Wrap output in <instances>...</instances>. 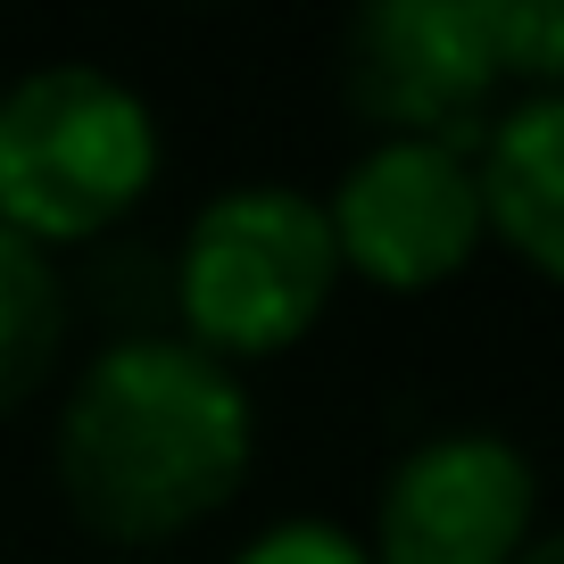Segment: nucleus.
<instances>
[{
    "instance_id": "obj_11",
    "label": "nucleus",
    "mask_w": 564,
    "mask_h": 564,
    "mask_svg": "<svg viewBox=\"0 0 564 564\" xmlns=\"http://www.w3.org/2000/svg\"><path fill=\"white\" fill-rule=\"evenodd\" d=\"M514 564H564V547H556V540H547V531H540V540H531V547H523V556H514Z\"/></svg>"
},
{
    "instance_id": "obj_9",
    "label": "nucleus",
    "mask_w": 564,
    "mask_h": 564,
    "mask_svg": "<svg viewBox=\"0 0 564 564\" xmlns=\"http://www.w3.org/2000/svg\"><path fill=\"white\" fill-rule=\"evenodd\" d=\"M498 58H507V84L556 91V75H564V9L556 0H498Z\"/></svg>"
},
{
    "instance_id": "obj_8",
    "label": "nucleus",
    "mask_w": 564,
    "mask_h": 564,
    "mask_svg": "<svg viewBox=\"0 0 564 564\" xmlns=\"http://www.w3.org/2000/svg\"><path fill=\"white\" fill-rule=\"evenodd\" d=\"M58 340H67V282L51 249L0 225V415H18L42 390V373L58 366Z\"/></svg>"
},
{
    "instance_id": "obj_6",
    "label": "nucleus",
    "mask_w": 564,
    "mask_h": 564,
    "mask_svg": "<svg viewBox=\"0 0 564 564\" xmlns=\"http://www.w3.org/2000/svg\"><path fill=\"white\" fill-rule=\"evenodd\" d=\"M540 540V474L498 432L406 448L373 507V564H514Z\"/></svg>"
},
{
    "instance_id": "obj_2",
    "label": "nucleus",
    "mask_w": 564,
    "mask_h": 564,
    "mask_svg": "<svg viewBox=\"0 0 564 564\" xmlns=\"http://www.w3.org/2000/svg\"><path fill=\"white\" fill-rule=\"evenodd\" d=\"M159 183V117L100 67H34L0 91V225L34 249L100 241Z\"/></svg>"
},
{
    "instance_id": "obj_3",
    "label": "nucleus",
    "mask_w": 564,
    "mask_h": 564,
    "mask_svg": "<svg viewBox=\"0 0 564 564\" xmlns=\"http://www.w3.org/2000/svg\"><path fill=\"white\" fill-rule=\"evenodd\" d=\"M333 282L340 258L324 199L291 192V183H232L192 216L175 249V316L183 340L208 349L216 366L274 357L316 333Z\"/></svg>"
},
{
    "instance_id": "obj_10",
    "label": "nucleus",
    "mask_w": 564,
    "mask_h": 564,
    "mask_svg": "<svg viewBox=\"0 0 564 564\" xmlns=\"http://www.w3.org/2000/svg\"><path fill=\"white\" fill-rule=\"evenodd\" d=\"M232 564H373V556L357 531L324 523V514H291V523H265Z\"/></svg>"
},
{
    "instance_id": "obj_5",
    "label": "nucleus",
    "mask_w": 564,
    "mask_h": 564,
    "mask_svg": "<svg viewBox=\"0 0 564 564\" xmlns=\"http://www.w3.org/2000/svg\"><path fill=\"white\" fill-rule=\"evenodd\" d=\"M340 274L382 291L457 282L481 249V192H474V133L465 141H373L324 199Z\"/></svg>"
},
{
    "instance_id": "obj_1",
    "label": "nucleus",
    "mask_w": 564,
    "mask_h": 564,
    "mask_svg": "<svg viewBox=\"0 0 564 564\" xmlns=\"http://www.w3.org/2000/svg\"><path fill=\"white\" fill-rule=\"evenodd\" d=\"M249 390L183 333L108 340L58 415L67 507L117 547H159L232 507V490L249 481Z\"/></svg>"
},
{
    "instance_id": "obj_4",
    "label": "nucleus",
    "mask_w": 564,
    "mask_h": 564,
    "mask_svg": "<svg viewBox=\"0 0 564 564\" xmlns=\"http://www.w3.org/2000/svg\"><path fill=\"white\" fill-rule=\"evenodd\" d=\"M340 91L382 141H465L507 91L498 0H373L349 18Z\"/></svg>"
},
{
    "instance_id": "obj_7",
    "label": "nucleus",
    "mask_w": 564,
    "mask_h": 564,
    "mask_svg": "<svg viewBox=\"0 0 564 564\" xmlns=\"http://www.w3.org/2000/svg\"><path fill=\"white\" fill-rule=\"evenodd\" d=\"M474 192H481V232L514 249L531 274H564V100L523 91L490 108L474 133Z\"/></svg>"
}]
</instances>
